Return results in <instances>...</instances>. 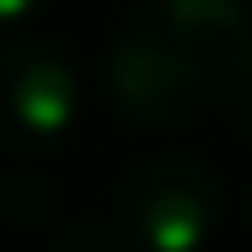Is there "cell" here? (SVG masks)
Wrapping results in <instances>:
<instances>
[{"label": "cell", "mask_w": 252, "mask_h": 252, "mask_svg": "<svg viewBox=\"0 0 252 252\" xmlns=\"http://www.w3.org/2000/svg\"><path fill=\"white\" fill-rule=\"evenodd\" d=\"M53 0H0V24H24V18H35V12H47Z\"/></svg>", "instance_id": "cell-6"}, {"label": "cell", "mask_w": 252, "mask_h": 252, "mask_svg": "<svg viewBox=\"0 0 252 252\" xmlns=\"http://www.w3.org/2000/svg\"><path fill=\"white\" fill-rule=\"evenodd\" d=\"M223 106H229V124L252 141V35H247V47L223 64Z\"/></svg>", "instance_id": "cell-5"}, {"label": "cell", "mask_w": 252, "mask_h": 252, "mask_svg": "<svg viewBox=\"0 0 252 252\" xmlns=\"http://www.w3.org/2000/svg\"><path fill=\"white\" fill-rule=\"evenodd\" d=\"M217 217H223V176L193 153H158L118 182L112 241L141 252H193L211 241Z\"/></svg>", "instance_id": "cell-1"}, {"label": "cell", "mask_w": 252, "mask_h": 252, "mask_svg": "<svg viewBox=\"0 0 252 252\" xmlns=\"http://www.w3.org/2000/svg\"><path fill=\"white\" fill-rule=\"evenodd\" d=\"M153 18L176 41H188L199 59H211L217 70L235 59L252 35V0H158Z\"/></svg>", "instance_id": "cell-4"}, {"label": "cell", "mask_w": 252, "mask_h": 252, "mask_svg": "<svg viewBox=\"0 0 252 252\" xmlns=\"http://www.w3.org/2000/svg\"><path fill=\"white\" fill-rule=\"evenodd\" d=\"M217 64L176 41L158 18L129 24L106 47V94L129 129H182L205 112Z\"/></svg>", "instance_id": "cell-2"}, {"label": "cell", "mask_w": 252, "mask_h": 252, "mask_svg": "<svg viewBox=\"0 0 252 252\" xmlns=\"http://www.w3.org/2000/svg\"><path fill=\"white\" fill-rule=\"evenodd\" d=\"M247 223H252V211H247Z\"/></svg>", "instance_id": "cell-7"}, {"label": "cell", "mask_w": 252, "mask_h": 252, "mask_svg": "<svg viewBox=\"0 0 252 252\" xmlns=\"http://www.w3.org/2000/svg\"><path fill=\"white\" fill-rule=\"evenodd\" d=\"M76 124V70L47 41H0V147L41 158Z\"/></svg>", "instance_id": "cell-3"}]
</instances>
